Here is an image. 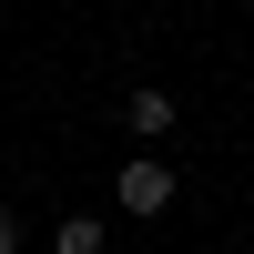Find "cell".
Here are the masks:
<instances>
[{
  "instance_id": "cell-4",
  "label": "cell",
  "mask_w": 254,
  "mask_h": 254,
  "mask_svg": "<svg viewBox=\"0 0 254 254\" xmlns=\"http://www.w3.org/2000/svg\"><path fill=\"white\" fill-rule=\"evenodd\" d=\"M0 254H20V214H10V203H0Z\"/></svg>"
},
{
  "instance_id": "cell-5",
  "label": "cell",
  "mask_w": 254,
  "mask_h": 254,
  "mask_svg": "<svg viewBox=\"0 0 254 254\" xmlns=\"http://www.w3.org/2000/svg\"><path fill=\"white\" fill-rule=\"evenodd\" d=\"M244 234H254V224H244Z\"/></svg>"
},
{
  "instance_id": "cell-1",
  "label": "cell",
  "mask_w": 254,
  "mask_h": 254,
  "mask_svg": "<svg viewBox=\"0 0 254 254\" xmlns=\"http://www.w3.org/2000/svg\"><path fill=\"white\" fill-rule=\"evenodd\" d=\"M112 203H122V214H142V224H153L163 203H173V163H122V173H112Z\"/></svg>"
},
{
  "instance_id": "cell-2",
  "label": "cell",
  "mask_w": 254,
  "mask_h": 254,
  "mask_svg": "<svg viewBox=\"0 0 254 254\" xmlns=\"http://www.w3.org/2000/svg\"><path fill=\"white\" fill-rule=\"evenodd\" d=\"M173 112H183V102H173V92H163V81H142V92H132V102H122V122H132V132H153V142H163V132H173Z\"/></svg>"
},
{
  "instance_id": "cell-3",
  "label": "cell",
  "mask_w": 254,
  "mask_h": 254,
  "mask_svg": "<svg viewBox=\"0 0 254 254\" xmlns=\"http://www.w3.org/2000/svg\"><path fill=\"white\" fill-rule=\"evenodd\" d=\"M102 244H112V234H102L92 214H61V224H51V254H102Z\"/></svg>"
}]
</instances>
